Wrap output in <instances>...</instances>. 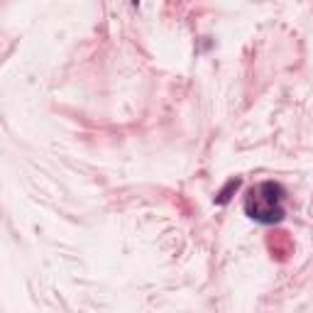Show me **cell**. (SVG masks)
<instances>
[{"instance_id":"cell-1","label":"cell","mask_w":313,"mask_h":313,"mask_svg":"<svg viewBox=\"0 0 313 313\" xmlns=\"http://www.w3.org/2000/svg\"><path fill=\"white\" fill-rule=\"evenodd\" d=\"M287 196V188L279 181H262L260 186H252L245 196V213L252 220L262 223V225H274L281 223L287 211L281 208V201Z\"/></svg>"},{"instance_id":"cell-2","label":"cell","mask_w":313,"mask_h":313,"mask_svg":"<svg viewBox=\"0 0 313 313\" xmlns=\"http://www.w3.org/2000/svg\"><path fill=\"white\" fill-rule=\"evenodd\" d=\"M242 186V176H233V179H227V184L220 191H218V196H215V203L218 206H227L230 201H233V196L238 193V188Z\"/></svg>"}]
</instances>
